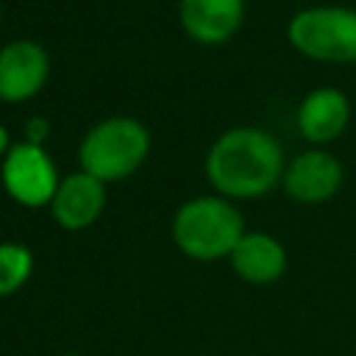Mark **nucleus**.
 Listing matches in <instances>:
<instances>
[{"label":"nucleus","instance_id":"9b49d317","mask_svg":"<svg viewBox=\"0 0 356 356\" xmlns=\"http://www.w3.org/2000/svg\"><path fill=\"white\" fill-rule=\"evenodd\" d=\"M178 19L189 39L222 44L245 22V0H178Z\"/></svg>","mask_w":356,"mask_h":356},{"label":"nucleus","instance_id":"9d476101","mask_svg":"<svg viewBox=\"0 0 356 356\" xmlns=\"http://www.w3.org/2000/svg\"><path fill=\"white\" fill-rule=\"evenodd\" d=\"M103 209H106V184L83 170L61 178L50 200L53 220L67 231L89 228L92 222H97Z\"/></svg>","mask_w":356,"mask_h":356},{"label":"nucleus","instance_id":"2eb2a0df","mask_svg":"<svg viewBox=\"0 0 356 356\" xmlns=\"http://www.w3.org/2000/svg\"><path fill=\"white\" fill-rule=\"evenodd\" d=\"M0 17H3V11H0Z\"/></svg>","mask_w":356,"mask_h":356},{"label":"nucleus","instance_id":"4468645a","mask_svg":"<svg viewBox=\"0 0 356 356\" xmlns=\"http://www.w3.org/2000/svg\"><path fill=\"white\" fill-rule=\"evenodd\" d=\"M11 150V142H8V131L0 125V159H6V153Z\"/></svg>","mask_w":356,"mask_h":356},{"label":"nucleus","instance_id":"1a4fd4ad","mask_svg":"<svg viewBox=\"0 0 356 356\" xmlns=\"http://www.w3.org/2000/svg\"><path fill=\"white\" fill-rule=\"evenodd\" d=\"M231 270L239 281L253 286H270L284 278L289 256L281 239H275L267 231H245V236L236 242V248L228 256Z\"/></svg>","mask_w":356,"mask_h":356},{"label":"nucleus","instance_id":"6e6552de","mask_svg":"<svg viewBox=\"0 0 356 356\" xmlns=\"http://www.w3.org/2000/svg\"><path fill=\"white\" fill-rule=\"evenodd\" d=\"M50 72L47 50L33 39H14L0 47V100L22 103L44 86Z\"/></svg>","mask_w":356,"mask_h":356},{"label":"nucleus","instance_id":"f8f14e48","mask_svg":"<svg viewBox=\"0 0 356 356\" xmlns=\"http://www.w3.org/2000/svg\"><path fill=\"white\" fill-rule=\"evenodd\" d=\"M33 273V256L19 242H0V298L14 295Z\"/></svg>","mask_w":356,"mask_h":356},{"label":"nucleus","instance_id":"7ed1b4c3","mask_svg":"<svg viewBox=\"0 0 356 356\" xmlns=\"http://www.w3.org/2000/svg\"><path fill=\"white\" fill-rule=\"evenodd\" d=\"M286 42L298 56L317 64H356V8L303 6L286 22Z\"/></svg>","mask_w":356,"mask_h":356},{"label":"nucleus","instance_id":"f257e3e1","mask_svg":"<svg viewBox=\"0 0 356 356\" xmlns=\"http://www.w3.org/2000/svg\"><path fill=\"white\" fill-rule=\"evenodd\" d=\"M284 147L278 139L256 125H236L222 131L206 153V178L217 195L228 200H256L281 186Z\"/></svg>","mask_w":356,"mask_h":356},{"label":"nucleus","instance_id":"423d86ee","mask_svg":"<svg viewBox=\"0 0 356 356\" xmlns=\"http://www.w3.org/2000/svg\"><path fill=\"white\" fill-rule=\"evenodd\" d=\"M345 186V164L328 147H306L295 153L281 178V189L300 206H320L339 195Z\"/></svg>","mask_w":356,"mask_h":356},{"label":"nucleus","instance_id":"20e7f679","mask_svg":"<svg viewBox=\"0 0 356 356\" xmlns=\"http://www.w3.org/2000/svg\"><path fill=\"white\" fill-rule=\"evenodd\" d=\"M150 150V131L134 117H108L86 131L78 147L81 170L106 181H122L142 167Z\"/></svg>","mask_w":356,"mask_h":356},{"label":"nucleus","instance_id":"ddd939ff","mask_svg":"<svg viewBox=\"0 0 356 356\" xmlns=\"http://www.w3.org/2000/svg\"><path fill=\"white\" fill-rule=\"evenodd\" d=\"M47 136H50V122H47L44 117H31V120L25 122V142L42 147Z\"/></svg>","mask_w":356,"mask_h":356},{"label":"nucleus","instance_id":"f03ea898","mask_svg":"<svg viewBox=\"0 0 356 356\" xmlns=\"http://www.w3.org/2000/svg\"><path fill=\"white\" fill-rule=\"evenodd\" d=\"M245 236V220L234 200L222 195H200L178 206L172 217L175 248L195 261L228 259Z\"/></svg>","mask_w":356,"mask_h":356},{"label":"nucleus","instance_id":"0eeeda50","mask_svg":"<svg viewBox=\"0 0 356 356\" xmlns=\"http://www.w3.org/2000/svg\"><path fill=\"white\" fill-rule=\"evenodd\" d=\"M295 125L312 147H325L348 131L350 97L339 86H314L298 103Z\"/></svg>","mask_w":356,"mask_h":356},{"label":"nucleus","instance_id":"39448f33","mask_svg":"<svg viewBox=\"0 0 356 356\" xmlns=\"http://www.w3.org/2000/svg\"><path fill=\"white\" fill-rule=\"evenodd\" d=\"M0 181L8 197L28 209H39L50 203L61 184L53 159L44 153V147L31 142L11 145V150L0 164Z\"/></svg>","mask_w":356,"mask_h":356}]
</instances>
